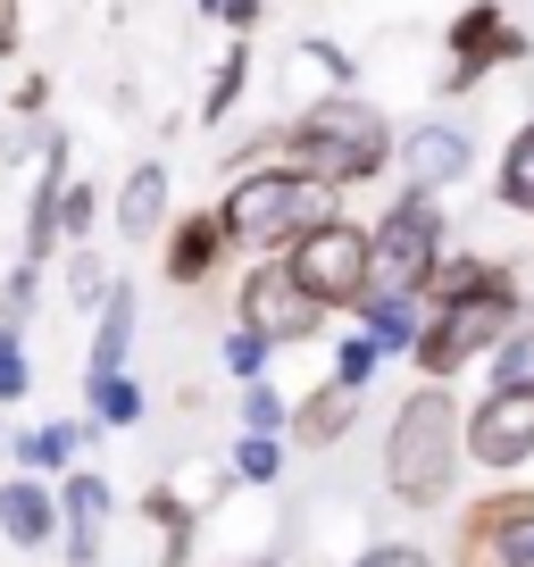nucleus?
I'll list each match as a JSON object with an SVG mask.
<instances>
[{"instance_id":"nucleus-1","label":"nucleus","mask_w":534,"mask_h":567,"mask_svg":"<svg viewBox=\"0 0 534 567\" xmlns=\"http://www.w3.org/2000/svg\"><path fill=\"white\" fill-rule=\"evenodd\" d=\"M460 460H468V409L451 401V384H418L401 392L384 425V484L401 509H443L451 484H460Z\"/></svg>"},{"instance_id":"nucleus-2","label":"nucleus","mask_w":534,"mask_h":567,"mask_svg":"<svg viewBox=\"0 0 534 567\" xmlns=\"http://www.w3.org/2000/svg\"><path fill=\"white\" fill-rule=\"evenodd\" d=\"M217 209H226V226H234V243H243V250L285 259L301 234H318V226H335V217H342V184H326V176H309V167L276 159V167L234 176V193L217 200Z\"/></svg>"},{"instance_id":"nucleus-3","label":"nucleus","mask_w":534,"mask_h":567,"mask_svg":"<svg viewBox=\"0 0 534 567\" xmlns=\"http://www.w3.org/2000/svg\"><path fill=\"white\" fill-rule=\"evenodd\" d=\"M392 151H401V142H392L384 109H368L359 92H318V101L285 125V159L309 167V176H326V184H368V176H384Z\"/></svg>"},{"instance_id":"nucleus-4","label":"nucleus","mask_w":534,"mask_h":567,"mask_svg":"<svg viewBox=\"0 0 534 567\" xmlns=\"http://www.w3.org/2000/svg\"><path fill=\"white\" fill-rule=\"evenodd\" d=\"M526 292L517 284H501V292H476V301H451V309H434L427 318V342H418V368H427V384H451V375L468 368V359H493L501 342L526 326Z\"/></svg>"},{"instance_id":"nucleus-5","label":"nucleus","mask_w":534,"mask_h":567,"mask_svg":"<svg viewBox=\"0 0 534 567\" xmlns=\"http://www.w3.org/2000/svg\"><path fill=\"white\" fill-rule=\"evenodd\" d=\"M368 234H376V284H392V292H427L434 284V267H443V209H434V193L401 184V200Z\"/></svg>"},{"instance_id":"nucleus-6","label":"nucleus","mask_w":534,"mask_h":567,"mask_svg":"<svg viewBox=\"0 0 534 567\" xmlns=\"http://www.w3.org/2000/svg\"><path fill=\"white\" fill-rule=\"evenodd\" d=\"M285 259H292V276H301L326 309H359V301L376 292V234L351 226V217H335V226L301 234Z\"/></svg>"},{"instance_id":"nucleus-7","label":"nucleus","mask_w":534,"mask_h":567,"mask_svg":"<svg viewBox=\"0 0 534 567\" xmlns=\"http://www.w3.org/2000/svg\"><path fill=\"white\" fill-rule=\"evenodd\" d=\"M234 309H243V326H250L259 342H276V351H285V342H309L326 318H335V309H326L318 292L292 276V259H259V267L243 276V292H234Z\"/></svg>"},{"instance_id":"nucleus-8","label":"nucleus","mask_w":534,"mask_h":567,"mask_svg":"<svg viewBox=\"0 0 534 567\" xmlns=\"http://www.w3.org/2000/svg\"><path fill=\"white\" fill-rule=\"evenodd\" d=\"M534 42L501 18V0H468L460 18H451V59H443V92H476L493 68H517Z\"/></svg>"},{"instance_id":"nucleus-9","label":"nucleus","mask_w":534,"mask_h":567,"mask_svg":"<svg viewBox=\"0 0 534 567\" xmlns=\"http://www.w3.org/2000/svg\"><path fill=\"white\" fill-rule=\"evenodd\" d=\"M460 543H468V567H534V493L501 484V493L468 501Z\"/></svg>"},{"instance_id":"nucleus-10","label":"nucleus","mask_w":534,"mask_h":567,"mask_svg":"<svg viewBox=\"0 0 534 567\" xmlns=\"http://www.w3.org/2000/svg\"><path fill=\"white\" fill-rule=\"evenodd\" d=\"M468 460L476 467H526L534 460V375L493 384L468 409Z\"/></svg>"},{"instance_id":"nucleus-11","label":"nucleus","mask_w":534,"mask_h":567,"mask_svg":"<svg viewBox=\"0 0 534 567\" xmlns=\"http://www.w3.org/2000/svg\"><path fill=\"white\" fill-rule=\"evenodd\" d=\"M476 176V142L460 134L451 117H427L401 134V184H418V193H451V184Z\"/></svg>"},{"instance_id":"nucleus-12","label":"nucleus","mask_w":534,"mask_h":567,"mask_svg":"<svg viewBox=\"0 0 534 567\" xmlns=\"http://www.w3.org/2000/svg\"><path fill=\"white\" fill-rule=\"evenodd\" d=\"M226 250H243V243H234V226H226V209H184L176 226L160 234V276L193 292V284L217 276V259H226Z\"/></svg>"},{"instance_id":"nucleus-13","label":"nucleus","mask_w":534,"mask_h":567,"mask_svg":"<svg viewBox=\"0 0 534 567\" xmlns=\"http://www.w3.org/2000/svg\"><path fill=\"white\" fill-rule=\"evenodd\" d=\"M109 217H117L125 243H160V234L176 226V217H167V167H160V159H143L134 176L117 184V209H109Z\"/></svg>"},{"instance_id":"nucleus-14","label":"nucleus","mask_w":534,"mask_h":567,"mask_svg":"<svg viewBox=\"0 0 534 567\" xmlns=\"http://www.w3.org/2000/svg\"><path fill=\"white\" fill-rule=\"evenodd\" d=\"M418 301H427V292H392V284H376V292L351 309V318L368 326L376 351L392 359V351H418V342H427V309H418Z\"/></svg>"},{"instance_id":"nucleus-15","label":"nucleus","mask_w":534,"mask_h":567,"mask_svg":"<svg viewBox=\"0 0 534 567\" xmlns=\"http://www.w3.org/2000/svg\"><path fill=\"white\" fill-rule=\"evenodd\" d=\"M59 534H68L75 567L101 559V534H109V484L101 476H68V493H59Z\"/></svg>"},{"instance_id":"nucleus-16","label":"nucleus","mask_w":534,"mask_h":567,"mask_svg":"<svg viewBox=\"0 0 534 567\" xmlns=\"http://www.w3.org/2000/svg\"><path fill=\"white\" fill-rule=\"evenodd\" d=\"M0 534H9L18 550H42L59 534V493L34 484V476H9L0 484Z\"/></svg>"},{"instance_id":"nucleus-17","label":"nucleus","mask_w":534,"mask_h":567,"mask_svg":"<svg viewBox=\"0 0 534 567\" xmlns=\"http://www.w3.org/2000/svg\"><path fill=\"white\" fill-rule=\"evenodd\" d=\"M68 142H42V176H34V217H25V259H51V250H59V234H68V226H59V200H68Z\"/></svg>"},{"instance_id":"nucleus-18","label":"nucleus","mask_w":534,"mask_h":567,"mask_svg":"<svg viewBox=\"0 0 534 567\" xmlns=\"http://www.w3.org/2000/svg\"><path fill=\"white\" fill-rule=\"evenodd\" d=\"M351 417H359V392L326 375V384L309 392L301 409H292V443H309V451H335L342 434H351Z\"/></svg>"},{"instance_id":"nucleus-19","label":"nucleus","mask_w":534,"mask_h":567,"mask_svg":"<svg viewBox=\"0 0 534 567\" xmlns=\"http://www.w3.org/2000/svg\"><path fill=\"white\" fill-rule=\"evenodd\" d=\"M501 284H517L501 259H484V250H443V267H434L427 301L451 309V301H476V292H501Z\"/></svg>"},{"instance_id":"nucleus-20","label":"nucleus","mask_w":534,"mask_h":567,"mask_svg":"<svg viewBox=\"0 0 534 567\" xmlns=\"http://www.w3.org/2000/svg\"><path fill=\"white\" fill-rule=\"evenodd\" d=\"M134 318H143V309H134V292H109L101 301V334H92V368L84 375H125V351H134Z\"/></svg>"},{"instance_id":"nucleus-21","label":"nucleus","mask_w":534,"mask_h":567,"mask_svg":"<svg viewBox=\"0 0 534 567\" xmlns=\"http://www.w3.org/2000/svg\"><path fill=\"white\" fill-rule=\"evenodd\" d=\"M134 509H143L151 526L167 534V543H160V559H167V567H184V559H193V534H201V509H193V501H184V493H167V484H160V493H143V501H134Z\"/></svg>"},{"instance_id":"nucleus-22","label":"nucleus","mask_w":534,"mask_h":567,"mask_svg":"<svg viewBox=\"0 0 534 567\" xmlns=\"http://www.w3.org/2000/svg\"><path fill=\"white\" fill-rule=\"evenodd\" d=\"M501 209H517V217H534V117L517 125V142L501 151Z\"/></svg>"},{"instance_id":"nucleus-23","label":"nucleus","mask_w":534,"mask_h":567,"mask_svg":"<svg viewBox=\"0 0 534 567\" xmlns=\"http://www.w3.org/2000/svg\"><path fill=\"white\" fill-rule=\"evenodd\" d=\"M84 401H92L101 425H134L143 417V384H134V375H84Z\"/></svg>"},{"instance_id":"nucleus-24","label":"nucleus","mask_w":534,"mask_h":567,"mask_svg":"<svg viewBox=\"0 0 534 567\" xmlns=\"http://www.w3.org/2000/svg\"><path fill=\"white\" fill-rule=\"evenodd\" d=\"M84 443H92V425H34V434H18V460L25 467H68Z\"/></svg>"},{"instance_id":"nucleus-25","label":"nucleus","mask_w":534,"mask_h":567,"mask_svg":"<svg viewBox=\"0 0 534 567\" xmlns=\"http://www.w3.org/2000/svg\"><path fill=\"white\" fill-rule=\"evenodd\" d=\"M243 84H250V42H234L226 59H217V75H209V92H201V125H217L234 101H243Z\"/></svg>"},{"instance_id":"nucleus-26","label":"nucleus","mask_w":534,"mask_h":567,"mask_svg":"<svg viewBox=\"0 0 534 567\" xmlns=\"http://www.w3.org/2000/svg\"><path fill=\"white\" fill-rule=\"evenodd\" d=\"M285 425H292L285 392L267 384V375H259V384H243V434H285Z\"/></svg>"},{"instance_id":"nucleus-27","label":"nucleus","mask_w":534,"mask_h":567,"mask_svg":"<svg viewBox=\"0 0 534 567\" xmlns=\"http://www.w3.org/2000/svg\"><path fill=\"white\" fill-rule=\"evenodd\" d=\"M234 476L243 484H276L285 476V443H276V434H243V443H234Z\"/></svg>"},{"instance_id":"nucleus-28","label":"nucleus","mask_w":534,"mask_h":567,"mask_svg":"<svg viewBox=\"0 0 534 567\" xmlns=\"http://www.w3.org/2000/svg\"><path fill=\"white\" fill-rule=\"evenodd\" d=\"M292 68H301V75H318L326 92H342V84H351V51H335V42H301V51H292Z\"/></svg>"},{"instance_id":"nucleus-29","label":"nucleus","mask_w":534,"mask_h":567,"mask_svg":"<svg viewBox=\"0 0 534 567\" xmlns=\"http://www.w3.org/2000/svg\"><path fill=\"white\" fill-rule=\"evenodd\" d=\"M376 359H384V351H376V334H368V326H359V334L351 342H335V384H368V375H376Z\"/></svg>"},{"instance_id":"nucleus-30","label":"nucleus","mask_w":534,"mask_h":567,"mask_svg":"<svg viewBox=\"0 0 534 567\" xmlns=\"http://www.w3.org/2000/svg\"><path fill=\"white\" fill-rule=\"evenodd\" d=\"M25 384H34V368H25V342H18V326H0V409L25 401Z\"/></svg>"},{"instance_id":"nucleus-31","label":"nucleus","mask_w":534,"mask_h":567,"mask_svg":"<svg viewBox=\"0 0 534 567\" xmlns=\"http://www.w3.org/2000/svg\"><path fill=\"white\" fill-rule=\"evenodd\" d=\"M267 351H276V342H259L250 326H234V334H226V368L243 375V384H259V375H267Z\"/></svg>"},{"instance_id":"nucleus-32","label":"nucleus","mask_w":534,"mask_h":567,"mask_svg":"<svg viewBox=\"0 0 534 567\" xmlns=\"http://www.w3.org/2000/svg\"><path fill=\"white\" fill-rule=\"evenodd\" d=\"M109 292H117V284L101 276V259H92V250H75V259H68V301H92V309H101Z\"/></svg>"},{"instance_id":"nucleus-33","label":"nucleus","mask_w":534,"mask_h":567,"mask_svg":"<svg viewBox=\"0 0 534 567\" xmlns=\"http://www.w3.org/2000/svg\"><path fill=\"white\" fill-rule=\"evenodd\" d=\"M92 217H101V193H92V184L75 176V184H68V200H59V226H68V234H84Z\"/></svg>"},{"instance_id":"nucleus-34","label":"nucleus","mask_w":534,"mask_h":567,"mask_svg":"<svg viewBox=\"0 0 534 567\" xmlns=\"http://www.w3.org/2000/svg\"><path fill=\"white\" fill-rule=\"evenodd\" d=\"M351 567H434V559H427L418 543H376V550H359Z\"/></svg>"},{"instance_id":"nucleus-35","label":"nucleus","mask_w":534,"mask_h":567,"mask_svg":"<svg viewBox=\"0 0 534 567\" xmlns=\"http://www.w3.org/2000/svg\"><path fill=\"white\" fill-rule=\"evenodd\" d=\"M217 18H226V25H234V34H250V25H259V18H267V0H226V9H217Z\"/></svg>"},{"instance_id":"nucleus-36","label":"nucleus","mask_w":534,"mask_h":567,"mask_svg":"<svg viewBox=\"0 0 534 567\" xmlns=\"http://www.w3.org/2000/svg\"><path fill=\"white\" fill-rule=\"evenodd\" d=\"M9 101H18V109H25V117H34V109H42V101H51V84H42V75H18V92H9Z\"/></svg>"},{"instance_id":"nucleus-37","label":"nucleus","mask_w":534,"mask_h":567,"mask_svg":"<svg viewBox=\"0 0 534 567\" xmlns=\"http://www.w3.org/2000/svg\"><path fill=\"white\" fill-rule=\"evenodd\" d=\"M18 34H25V18H18V0H0V59L18 51Z\"/></svg>"},{"instance_id":"nucleus-38","label":"nucleus","mask_w":534,"mask_h":567,"mask_svg":"<svg viewBox=\"0 0 534 567\" xmlns=\"http://www.w3.org/2000/svg\"><path fill=\"white\" fill-rule=\"evenodd\" d=\"M217 9H226V0H201V18H217Z\"/></svg>"}]
</instances>
